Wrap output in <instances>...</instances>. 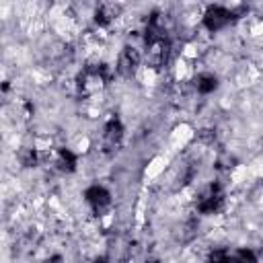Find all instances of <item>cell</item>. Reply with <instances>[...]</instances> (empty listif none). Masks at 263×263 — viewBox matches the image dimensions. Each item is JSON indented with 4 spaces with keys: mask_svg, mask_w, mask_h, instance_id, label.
<instances>
[{
    "mask_svg": "<svg viewBox=\"0 0 263 263\" xmlns=\"http://www.w3.org/2000/svg\"><path fill=\"white\" fill-rule=\"evenodd\" d=\"M203 27L208 31H220L224 27H228V23L232 21V12L224 6H210L203 12Z\"/></svg>",
    "mask_w": 263,
    "mask_h": 263,
    "instance_id": "cell-1",
    "label": "cell"
},
{
    "mask_svg": "<svg viewBox=\"0 0 263 263\" xmlns=\"http://www.w3.org/2000/svg\"><path fill=\"white\" fill-rule=\"evenodd\" d=\"M84 199H86V203H88L95 212H103L105 208L111 205V193H109L103 185H92V187H88L86 193H84Z\"/></svg>",
    "mask_w": 263,
    "mask_h": 263,
    "instance_id": "cell-2",
    "label": "cell"
},
{
    "mask_svg": "<svg viewBox=\"0 0 263 263\" xmlns=\"http://www.w3.org/2000/svg\"><path fill=\"white\" fill-rule=\"evenodd\" d=\"M216 86H218V78L214 74H210V72H201L195 78V88L201 95H210L212 90H216Z\"/></svg>",
    "mask_w": 263,
    "mask_h": 263,
    "instance_id": "cell-3",
    "label": "cell"
},
{
    "mask_svg": "<svg viewBox=\"0 0 263 263\" xmlns=\"http://www.w3.org/2000/svg\"><path fill=\"white\" fill-rule=\"evenodd\" d=\"M232 263H257V257L251 249H238L232 253Z\"/></svg>",
    "mask_w": 263,
    "mask_h": 263,
    "instance_id": "cell-4",
    "label": "cell"
}]
</instances>
